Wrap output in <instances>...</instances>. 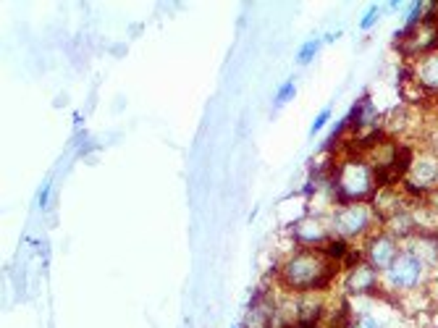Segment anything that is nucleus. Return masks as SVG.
<instances>
[{"label": "nucleus", "instance_id": "1", "mask_svg": "<svg viewBox=\"0 0 438 328\" xmlns=\"http://www.w3.org/2000/svg\"><path fill=\"white\" fill-rule=\"evenodd\" d=\"M336 276L334 262L328 257H317L312 253H302L291 257L284 268V281L294 289H320Z\"/></svg>", "mask_w": 438, "mask_h": 328}, {"label": "nucleus", "instance_id": "2", "mask_svg": "<svg viewBox=\"0 0 438 328\" xmlns=\"http://www.w3.org/2000/svg\"><path fill=\"white\" fill-rule=\"evenodd\" d=\"M370 184H373L370 169L360 160H346L336 176V195L341 197V202L346 205H355V200L370 192Z\"/></svg>", "mask_w": 438, "mask_h": 328}, {"label": "nucleus", "instance_id": "3", "mask_svg": "<svg viewBox=\"0 0 438 328\" xmlns=\"http://www.w3.org/2000/svg\"><path fill=\"white\" fill-rule=\"evenodd\" d=\"M422 276V262L412 253H399L389 268V284L396 289H412Z\"/></svg>", "mask_w": 438, "mask_h": 328}, {"label": "nucleus", "instance_id": "4", "mask_svg": "<svg viewBox=\"0 0 438 328\" xmlns=\"http://www.w3.org/2000/svg\"><path fill=\"white\" fill-rule=\"evenodd\" d=\"M370 224V210L365 205H346L339 216H336V229L341 236H355L360 234L363 229H367Z\"/></svg>", "mask_w": 438, "mask_h": 328}, {"label": "nucleus", "instance_id": "5", "mask_svg": "<svg viewBox=\"0 0 438 328\" xmlns=\"http://www.w3.org/2000/svg\"><path fill=\"white\" fill-rule=\"evenodd\" d=\"M396 244H394L391 236H378V239H373L370 242V247H367V257H370V265H373L375 271L378 268H391V262L396 260Z\"/></svg>", "mask_w": 438, "mask_h": 328}, {"label": "nucleus", "instance_id": "6", "mask_svg": "<svg viewBox=\"0 0 438 328\" xmlns=\"http://www.w3.org/2000/svg\"><path fill=\"white\" fill-rule=\"evenodd\" d=\"M410 178L420 181V184H430V181H438V160L436 158H418L412 163L410 169Z\"/></svg>", "mask_w": 438, "mask_h": 328}, {"label": "nucleus", "instance_id": "7", "mask_svg": "<svg viewBox=\"0 0 438 328\" xmlns=\"http://www.w3.org/2000/svg\"><path fill=\"white\" fill-rule=\"evenodd\" d=\"M375 284V268L373 265H357L349 276V289L352 291H370Z\"/></svg>", "mask_w": 438, "mask_h": 328}, {"label": "nucleus", "instance_id": "8", "mask_svg": "<svg viewBox=\"0 0 438 328\" xmlns=\"http://www.w3.org/2000/svg\"><path fill=\"white\" fill-rule=\"evenodd\" d=\"M418 257L420 262H436L438 260V244L436 239H418V242H412V247L407 250Z\"/></svg>", "mask_w": 438, "mask_h": 328}, {"label": "nucleus", "instance_id": "9", "mask_svg": "<svg viewBox=\"0 0 438 328\" xmlns=\"http://www.w3.org/2000/svg\"><path fill=\"white\" fill-rule=\"evenodd\" d=\"M420 82H422V87L438 90V53L436 56H428L420 63Z\"/></svg>", "mask_w": 438, "mask_h": 328}, {"label": "nucleus", "instance_id": "10", "mask_svg": "<svg viewBox=\"0 0 438 328\" xmlns=\"http://www.w3.org/2000/svg\"><path fill=\"white\" fill-rule=\"evenodd\" d=\"M299 239L305 244H317L320 239H323V229H320V224H315V221H305V224L299 226Z\"/></svg>", "mask_w": 438, "mask_h": 328}, {"label": "nucleus", "instance_id": "11", "mask_svg": "<svg viewBox=\"0 0 438 328\" xmlns=\"http://www.w3.org/2000/svg\"><path fill=\"white\" fill-rule=\"evenodd\" d=\"M346 255V242L344 239H334V242L326 244V257L328 260H341Z\"/></svg>", "mask_w": 438, "mask_h": 328}, {"label": "nucleus", "instance_id": "12", "mask_svg": "<svg viewBox=\"0 0 438 328\" xmlns=\"http://www.w3.org/2000/svg\"><path fill=\"white\" fill-rule=\"evenodd\" d=\"M320 45V42H317V40H312V42H310V45H305L302 47V56H299V61H302V63H308L310 58L315 56V47Z\"/></svg>", "mask_w": 438, "mask_h": 328}, {"label": "nucleus", "instance_id": "13", "mask_svg": "<svg viewBox=\"0 0 438 328\" xmlns=\"http://www.w3.org/2000/svg\"><path fill=\"white\" fill-rule=\"evenodd\" d=\"M378 13H381V8H378V6H373V8L367 11V16L363 19V29H370V27H373V21L378 19Z\"/></svg>", "mask_w": 438, "mask_h": 328}, {"label": "nucleus", "instance_id": "14", "mask_svg": "<svg viewBox=\"0 0 438 328\" xmlns=\"http://www.w3.org/2000/svg\"><path fill=\"white\" fill-rule=\"evenodd\" d=\"M326 121H328V111H323V113H320V116H317V119H315V123H312V134H315V131L320 129V126H326Z\"/></svg>", "mask_w": 438, "mask_h": 328}, {"label": "nucleus", "instance_id": "15", "mask_svg": "<svg viewBox=\"0 0 438 328\" xmlns=\"http://www.w3.org/2000/svg\"><path fill=\"white\" fill-rule=\"evenodd\" d=\"M291 92H294V85H286V87H284V92H281L279 103H286V100L291 97Z\"/></svg>", "mask_w": 438, "mask_h": 328}]
</instances>
